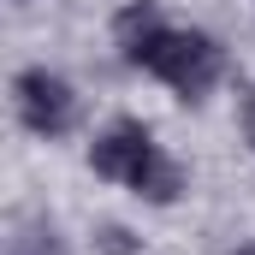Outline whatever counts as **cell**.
I'll return each instance as SVG.
<instances>
[{
    "mask_svg": "<svg viewBox=\"0 0 255 255\" xmlns=\"http://www.w3.org/2000/svg\"><path fill=\"white\" fill-rule=\"evenodd\" d=\"M113 36H119V54H125L130 65L154 71V77H160L166 89H178L184 101L208 95V89L220 83V71H226V54H220L214 36H202V30H166V18H160L148 0H136V6L119 12Z\"/></svg>",
    "mask_w": 255,
    "mask_h": 255,
    "instance_id": "cell-1",
    "label": "cell"
},
{
    "mask_svg": "<svg viewBox=\"0 0 255 255\" xmlns=\"http://www.w3.org/2000/svg\"><path fill=\"white\" fill-rule=\"evenodd\" d=\"M89 166L101 172V178H113V184H130L136 196H148V202H172L178 196V166L160 154V142L148 136L142 125H113L95 136V148H89Z\"/></svg>",
    "mask_w": 255,
    "mask_h": 255,
    "instance_id": "cell-2",
    "label": "cell"
},
{
    "mask_svg": "<svg viewBox=\"0 0 255 255\" xmlns=\"http://www.w3.org/2000/svg\"><path fill=\"white\" fill-rule=\"evenodd\" d=\"M12 95H18V119L36 130V136H65V130L77 125V95H71V83L54 77L48 65L18 71Z\"/></svg>",
    "mask_w": 255,
    "mask_h": 255,
    "instance_id": "cell-3",
    "label": "cell"
},
{
    "mask_svg": "<svg viewBox=\"0 0 255 255\" xmlns=\"http://www.w3.org/2000/svg\"><path fill=\"white\" fill-rule=\"evenodd\" d=\"M6 255H65L54 226H18V238L6 244Z\"/></svg>",
    "mask_w": 255,
    "mask_h": 255,
    "instance_id": "cell-4",
    "label": "cell"
},
{
    "mask_svg": "<svg viewBox=\"0 0 255 255\" xmlns=\"http://www.w3.org/2000/svg\"><path fill=\"white\" fill-rule=\"evenodd\" d=\"M244 125H250V142H255V95H250V113H244Z\"/></svg>",
    "mask_w": 255,
    "mask_h": 255,
    "instance_id": "cell-5",
    "label": "cell"
},
{
    "mask_svg": "<svg viewBox=\"0 0 255 255\" xmlns=\"http://www.w3.org/2000/svg\"><path fill=\"white\" fill-rule=\"evenodd\" d=\"M244 255H255V250H244Z\"/></svg>",
    "mask_w": 255,
    "mask_h": 255,
    "instance_id": "cell-6",
    "label": "cell"
}]
</instances>
